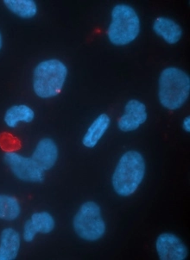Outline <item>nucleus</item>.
<instances>
[{"label":"nucleus","mask_w":190,"mask_h":260,"mask_svg":"<svg viewBox=\"0 0 190 260\" xmlns=\"http://www.w3.org/2000/svg\"><path fill=\"white\" fill-rule=\"evenodd\" d=\"M182 128L185 132L189 133L190 132V117L189 116H186L183 122H182Z\"/></svg>","instance_id":"nucleus-18"},{"label":"nucleus","mask_w":190,"mask_h":260,"mask_svg":"<svg viewBox=\"0 0 190 260\" xmlns=\"http://www.w3.org/2000/svg\"><path fill=\"white\" fill-rule=\"evenodd\" d=\"M154 32L169 44L179 43L182 37V28L174 20L168 17H157L152 26Z\"/></svg>","instance_id":"nucleus-10"},{"label":"nucleus","mask_w":190,"mask_h":260,"mask_svg":"<svg viewBox=\"0 0 190 260\" xmlns=\"http://www.w3.org/2000/svg\"><path fill=\"white\" fill-rule=\"evenodd\" d=\"M31 221L37 234L40 233L43 235H48L54 230L56 226L54 217L46 211L35 213L32 215Z\"/></svg>","instance_id":"nucleus-16"},{"label":"nucleus","mask_w":190,"mask_h":260,"mask_svg":"<svg viewBox=\"0 0 190 260\" xmlns=\"http://www.w3.org/2000/svg\"><path fill=\"white\" fill-rule=\"evenodd\" d=\"M32 158L44 172L52 169L58 158V147L56 142L50 138L41 140L37 143Z\"/></svg>","instance_id":"nucleus-9"},{"label":"nucleus","mask_w":190,"mask_h":260,"mask_svg":"<svg viewBox=\"0 0 190 260\" xmlns=\"http://www.w3.org/2000/svg\"><path fill=\"white\" fill-rule=\"evenodd\" d=\"M2 46H3V38H2V35L0 33V50L2 48Z\"/></svg>","instance_id":"nucleus-19"},{"label":"nucleus","mask_w":190,"mask_h":260,"mask_svg":"<svg viewBox=\"0 0 190 260\" xmlns=\"http://www.w3.org/2000/svg\"><path fill=\"white\" fill-rule=\"evenodd\" d=\"M37 232L36 231L34 226L32 225L31 219L27 220L25 221V223H24V226H23V240L26 242H32V241H34L35 237L37 236Z\"/></svg>","instance_id":"nucleus-17"},{"label":"nucleus","mask_w":190,"mask_h":260,"mask_svg":"<svg viewBox=\"0 0 190 260\" xmlns=\"http://www.w3.org/2000/svg\"><path fill=\"white\" fill-rule=\"evenodd\" d=\"M6 164L18 179L30 183H41L45 173L32 158H26L18 153L8 152L4 156Z\"/></svg>","instance_id":"nucleus-6"},{"label":"nucleus","mask_w":190,"mask_h":260,"mask_svg":"<svg viewBox=\"0 0 190 260\" xmlns=\"http://www.w3.org/2000/svg\"><path fill=\"white\" fill-rule=\"evenodd\" d=\"M21 214V205L17 198L0 195V220L14 221Z\"/></svg>","instance_id":"nucleus-15"},{"label":"nucleus","mask_w":190,"mask_h":260,"mask_svg":"<svg viewBox=\"0 0 190 260\" xmlns=\"http://www.w3.org/2000/svg\"><path fill=\"white\" fill-rule=\"evenodd\" d=\"M35 118V112L28 105H14L10 108L5 115V122L9 127H17L20 122L30 123Z\"/></svg>","instance_id":"nucleus-13"},{"label":"nucleus","mask_w":190,"mask_h":260,"mask_svg":"<svg viewBox=\"0 0 190 260\" xmlns=\"http://www.w3.org/2000/svg\"><path fill=\"white\" fill-rule=\"evenodd\" d=\"M4 4L13 14L24 19L32 18L37 13V3L33 0H5Z\"/></svg>","instance_id":"nucleus-14"},{"label":"nucleus","mask_w":190,"mask_h":260,"mask_svg":"<svg viewBox=\"0 0 190 260\" xmlns=\"http://www.w3.org/2000/svg\"><path fill=\"white\" fill-rule=\"evenodd\" d=\"M68 76L67 66L59 59L39 63L35 69L33 89L41 99H51L63 90Z\"/></svg>","instance_id":"nucleus-3"},{"label":"nucleus","mask_w":190,"mask_h":260,"mask_svg":"<svg viewBox=\"0 0 190 260\" xmlns=\"http://www.w3.org/2000/svg\"><path fill=\"white\" fill-rule=\"evenodd\" d=\"M147 108L145 104L136 99L128 101L125 106V114L120 116L118 127L122 132H132L147 121Z\"/></svg>","instance_id":"nucleus-8"},{"label":"nucleus","mask_w":190,"mask_h":260,"mask_svg":"<svg viewBox=\"0 0 190 260\" xmlns=\"http://www.w3.org/2000/svg\"><path fill=\"white\" fill-rule=\"evenodd\" d=\"M145 158L135 151L124 153L117 165L112 178L114 191L120 197H129L136 192L145 178Z\"/></svg>","instance_id":"nucleus-1"},{"label":"nucleus","mask_w":190,"mask_h":260,"mask_svg":"<svg viewBox=\"0 0 190 260\" xmlns=\"http://www.w3.org/2000/svg\"><path fill=\"white\" fill-rule=\"evenodd\" d=\"M21 246V239L17 231L13 229H4L0 235V260L17 258Z\"/></svg>","instance_id":"nucleus-11"},{"label":"nucleus","mask_w":190,"mask_h":260,"mask_svg":"<svg viewBox=\"0 0 190 260\" xmlns=\"http://www.w3.org/2000/svg\"><path fill=\"white\" fill-rule=\"evenodd\" d=\"M140 33V20L136 11L127 5H118L112 11L107 37L115 46H125L135 41Z\"/></svg>","instance_id":"nucleus-4"},{"label":"nucleus","mask_w":190,"mask_h":260,"mask_svg":"<svg viewBox=\"0 0 190 260\" xmlns=\"http://www.w3.org/2000/svg\"><path fill=\"white\" fill-rule=\"evenodd\" d=\"M158 85L159 101L169 111L179 110L189 96V76L180 68H165Z\"/></svg>","instance_id":"nucleus-2"},{"label":"nucleus","mask_w":190,"mask_h":260,"mask_svg":"<svg viewBox=\"0 0 190 260\" xmlns=\"http://www.w3.org/2000/svg\"><path fill=\"white\" fill-rule=\"evenodd\" d=\"M156 249L160 260H184L188 254L186 245L171 233H162L159 235Z\"/></svg>","instance_id":"nucleus-7"},{"label":"nucleus","mask_w":190,"mask_h":260,"mask_svg":"<svg viewBox=\"0 0 190 260\" xmlns=\"http://www.w3.org/2000/svg\"><path fill=\"white\" fill-rule=\"evenodd\" d=\"M74 231L84 241H99L105 233V222L101 209L94 202H87L79 208L73 221Z\"/></svg>","instance_id":"nucleus-5"},{"label":"nucleus","mask_w":190,"mask_h":260,"mask_svg":"<svg viewBox=\"0 0 190 260\" xmlns=\"http://www.w3.org/2000/svg\"><path fill=\"white\" fill-rule=\"evenodd\" d=\"M110 123L111 119L107 114H100L90 125V127H88L83 136V146L88 148L96 147L100 139L102 138L110 127Z\"/></svg>","instance_id":"nucleus-12"}]
</instances>
